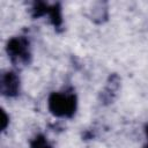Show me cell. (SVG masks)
Segmentation results:
<instances>
[{"label": "cell", "mask_w": 148, "mask_h": 148, "mask_svg": "<svg viewBox=\"0 0 148 148\" xmlns=\"http://www.w3.org/2000/svg\"><path fill=\"white\" fill-rule=\"evenodd\" d=\"M47 109L57 118H72L77 109V96L73 89L53 91L47 98Z\"/></svg>", "instance_id": "6da1fadb"}, {"label": "cell", "mask_w": 148, "mask_h": 148, "mask_svg": "<svg viewBox=\"0 0 148 148\" xmlns=\"http://www.w3.org/2000/svg\"><path fill=\"white\" fill-rule=\"evenodd\" d=\"M6 52L14 67L22 68L31 60L30 42L25 36H14L6 44Z\"/></svg>", "instance_id": "7a4b0ae2"}, {"label": "cell", "mask_w": 148, "mask_h": 148, "mask_svg": "<svg viewBox=\"0 0 148 148\" xmlns=\"http://www.w3.org/2000/svg\"><path fill=\"white\" fill-rule=\"evenodd\" d=\"M0 91L6 97H16L21 91V80L16 71L2 72L0 77Z\"/></svg>", "instance_id": "3957f363"}, {"label": "cell", "mask_w": 148, "mask_h": 148, "mask_svg": "<svg viewBox=\"0 0 148 148\" xmlns=\"http://www.w3.org/2000/svg\"><path fill=\"white\" fill-rule=\"evenodd\" d=\"M88 17L96 24H103L109 20V5L104 1L91 3L88 9Z\"/></svg>", "instance_id": "277c9868"}, {"label": "cell", "mask_w": 148, "mask_h": 148, "mask_svg": "<svg viewBox=\"0 0 148 148\" xmlns=\"http://www.w3.org/2000/svg\"><path fill=\"white\" fill-rule=\"evenodd\" d=\"M119 87H120V79H119V76L117 74L110 75V77H109V80H108V82L105 84V88L102 91V101H103V103L104 102L110 103L113 99V96L119 90Z\"/></svg>", "instance_id": "5b68a950"}, {"label": "cell", "mask_w": 148, "mask_h": 148, "mask_svg": "<svg viewBox=\"0 0 148 148\" xmlns=\"http://www.w3.org/2000/svg\"><path fill=\"white\" fill-rule=\"evenodd\" d=\"M30 148H53L44 134H36L30 140Z\"/></svg>", "instance_id": "8992f818"}, {"label": "cell", "mask_w": 148, "mask_h": 148, "mask_svg": "<svg viewBox=\"0 0 148 148\" xmlns=\"http://www.w3.org/2000/svg\"><path fill=\"white\" fill-rule=\"evenodd\" d=\"M8 125H9V116L2 109L1 110V131L5 132L7 130V127H8Z\"/></svg>", "instance_id": "52a82bcc"}, {"label": "cell", "mask_w": 148, "mask_h": 148, "mask_svg": "<svg viewBox=\"0 0 148 148\" xmlns=\"http://www.w3.org/2000/svg\"><path fill=\"white\" fill-rule=\"evenodd\" d=\"M145 133H146V136H147V140H148V124L145 126Z\"/></svg>", "instance_id": "ba28073f"}, {"label": "cell", "mask_w": 148, "mask_h": 148, "mask_svg": "<svg viewBox=\"0 0 148 148\" xmlns=\"http://www.w3.org/2000/svg\"><path fill=\"white\" fill-rule=\"evenodd\" d=\"M145 148H148V143H147V145H146V146H145Z\"/></svg>", "instance_id": "9c48e42d"}]
</instances>
